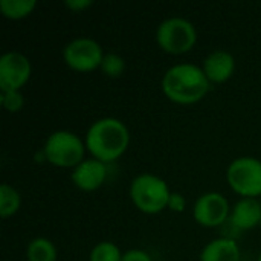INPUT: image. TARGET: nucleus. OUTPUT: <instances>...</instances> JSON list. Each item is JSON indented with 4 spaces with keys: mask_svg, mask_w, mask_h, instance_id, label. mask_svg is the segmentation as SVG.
Wrapping results in <instances>:
<instances>
[{
    "mask_svg": "<svg viewBox=\"0 0 261 261\" xmlns=\"http://www.w3.org/2000/svg\"><path fill=\"white\" fill-rule=\"evenodd\" d=\"M211 89L202 67L191 63H179L167 69L162 76V92L174 104L193 106L202 101Z\"/></svg>",
    "mask_w": 261,
    "mask_h": 261,
    "instance_id": "nucleus-1",
    "label": "nucleus"
},
{
    "mask_svg": "<svg viewBox=\"0 0 261 261\" xmlns=\"http://www.w3.org/2000/svg\"><path fill=\"white\" fill-rule=\"evenodd\" d=\"M86 148L93 159L104 164L118 161L128 148L130 132L118 118H101L95 121L84 138Z\"/></svg>",
    "mask_w": 261,
    "mask_h": 261,
    "instance_id": "nucleus-2",
    "label": "nucleus"
},
{
    "mask_svg": "<svg viewBox=\"0 0 261 261\" xmlns=\"http://www.w3.org/2000/svg\"><path fill=\"white\" fill-rule=\"evenodd\" d=\"M171 193L173 191L168 184L162 177L151 173L138 174L128 188V196L135 208L148 216L159 214L167 210Z\"/></svg>",
    "mask_w": 261,
    "mask_h": 261,
    "instance_id": "nucleus-3",
    "label": "nucleus"
},
{
    "mask_svg": "<svg viewBox=\"0 0 261 261\" xmlns=\"http://www.w3.org/2000/svg\"><path fill=\"white\" fill-rule=\"evenodd\" d=\"M86 142L73 132L57 130L43 145L44 159L58 168H75L86 159Z\"/></svg>",
    "mask_w": 261,
    "mask_h": 261,
    "instance_id": "nucleus-4",
    "label": "nucleus"
},
{
    "mask_svg": "<svg viewBox=\"0 0 261 261\" xmlns=\"http://www.w3.org/2000/svg\"><path fill=\"white\" fill-rule=\"evenodd\" d=\"M156 43L165 54L184 55L197 43L196 26L184 17L165 18L156 29Z\"/></svg>",
    "mask_w": 261,
    "mask_h": 261,
    "instance_id": "nucleus-5",
    "label": "nucleus"
},
{
    "mask_svg": "<svg viewBox=\"0 0 261 261\" xmlns=\"http://www.w3.org/2000/svg\"><path fill=\"white\" fill-rule=\"evenodd\" d=\"M226 182L240 199L261 196V161L254 156H240L226 168Z\"/></svg>",
    "mask_w": 261,
    "mask_h": 261,
    "instance_id": "nucleus-6",
    "label": "nucleus"
},
{
    "mask_svg": "<svg viewBox=\"0 0 261 261\" xmlns=\"http://www.w3.org/2000/svg\"><path fill=\"white\" fill-rule=\"evenodd\" d=\"M104 55L102 46L90 37L73 38L63 49V60L67 67L81 73L99 69Z\"/></svg>",
    "mask_w": 261,
    "mask_h": 261,
    "instance_id": "nucleus-7",
    "label": "nucleus"
},
{
    "mask_svg": "<svg viewBox=\"0 0 261 261\" xmlns=\"http://www.w3.org/2000/svg\"><path fill=\"white\" fill-rule=\"evenodd\" d=\"M229 202L223 194L217 191L203 193L193 205V217L196 223L203 228H219L229 219Z\"/></svg>",
    "mask_w": 261,
    "mask_h": 261,
    "instance_id": "nucleus-8",
    "label": "nucleus"
},
{
    "mask_svg": "<svg viewBox=\"0 0 261 261\" xmlns=\"http://www.w3.org/2000/svg\"><path fill=\"white\" fill-rule=\"evenodd\" d=\"M32 73L29 58L17 50L5 52L0 57V90H21Z\"/></svg>",
    "mask_w": 261,
    "mask_h": 261,
    "instance_id": "nucleus-9",
    "label": "nucleus"
},
{
    "mask_svg": "<svg viewBox=\"0 0 261 261\" xmlns=\"http://www.w3.org/2000/svg\"><path fill=\"white\" fill-rule=\"evenodd\" d=\"M106 179H107V164L93 158L84 159L80 165H76L72 170L70 174L72 184L78 190L86 193H92L101 188Z\"/></svg>",
    "mask_w": 261,
    "mask_h": 261,
    "instance_id": "nucleus-10",
    "label": "nucleus"
},
{
    "mask_svg": "<svg viewBox=\"0 0 261 261\" xmlns=\"http://www.w3.org/2000/svg\"><path fill=\"white\" fill-rule=\"evenodd\" d=\"M202 69L211 84H223L236 72V58L231 52L217 49L205 57Z\"/></svg>",
    "mask_w": 261,
    "mask_h": 261,
    "instance_id": "nucleus-11",
    "label": "nucleus"
},
{
    "mask_svg": "<svg viewBox=\"0 0 261 261\" xmlns=\"http://www.w3.org/2000/svg\"><path fill=\"white\" fill-rule=\"evenodd\" d=\"M231 225L239 231H251L261 223V202L258 199H240L231 210Z\"/></svg>",
    "mask_w": 261,
    "mask_h": 261,
    "instance_id": "nucleus-12",
    "label": "nucleus"
},
{
    "mask_svg": "<svg viewBox=\"0 0 261 261\" xmlns=\"http://www.w3.org/2000/svg\"><path fill=\"white\" fill-rule=\"evenodd\" d=\"M242 252L236 240L229 237H219L203 246L200 261H240Z\"/></svg>",
    "mask_w": 261,
    "mask_h": 261,
    "instance_id": "nucleus-13",
    "label": "nucleus"
},
{
    "mask_svg": "<svg viewBox=\"0 0 261 261\" xmlns=\"http://www.w3.org/2000/svg\"><path fill=\"white\" fill-rule=\"evenodd\" d=\"M57 248L46 237H35L28 243L26 260L28 261H57Z\"/></svg>",
    "mask_w": 261,
    "mask_h": 261,
    "instance_id": "nucleus-14",
    "label": "nucleus"
},
{
    "mask_svg": "<svg viewBox=\"0 0 261 261\" xmlns=\"http://www.w3.org/2000/svg\"><path fill=\"white\" fill-rule=\"evenodd\" d=\"M37 8L35 0H2L0 12L9 20H21L34 12Z\"/></svg>",
    "mask_w": 261,
    "mask_h": 261,
    "instance_id": "nucleus-15",
    "label": "nucleus"
},
{
    "mask_svg": "<svg viewBox=\"0 0 261 261\" xmlns=\"http://www.w3.org/2000/svg\"><path fill=\"white\" fill-rule=\"evenodd\" d=\"M20 206H21L20 193L14 187L3 184L0 187V216H2V219L15 216L18 213Z\"/></svg>",
    "mask_w": 261,
    "mask_h": 261,
    "instance_id": "nucleus-16",
    "label": "nucleus"
},
{
    "mask_svg": "<svg viewBox=\"0 0 261 261\" xmlns=\"http://www.w3.org/2000/svg\"><path fill=\"white\" fill-rule=\"evenodd\" d=\"M124 252L113 242H99L96 243L89 255V261H121Z\"/></svg>",
    "mask_w": 261,
    "mask_h": 261,
    "instance_id": "nucleus-17",
    "label": "nucleus"
},
{
    "mask_svg": "<svg viewBox=\"0 0 261 261\" xmlns=\"http://www.w3.org/2000/svg\"><path fill=\"white\" fill-rule=\"evenodd\" d=\"M99 70L109 78H119L125 72V60L116 52H109L104 55Z\"/></svg>",
    "mask_w": 261,
    "mask_h": 261,
    "instance_id": "nucleus-18",
    "label": "nucleus"
},
{
    "mask_svg": "<svg viewBox=\"0 0 261 261\" xmlns=\"http://www.w3.org/2000/svg\"><path fill=\"white\" fill-rule=\"evenodd\" d=\"M0 102L3 109L9 113H18L24 107V95L21 90H11V92H2Z\"/></svg>",
    "mask_w": 261,
    "mask_h": 261,
    "instance_id": "nucleus-19",
    "label": "nucleus"
},
{
    "mask_svg": "<svg viewBox=\"0 0 261 261\" xmlns=\"http://www.w3.org/2000/svg\"><path fill=\"white\" fill-rule=\"evenodd\" d=\"M185 208H187V200H185V197H184L180 193L173 191L171 196H170L168 208H167V210H170V211H173V213H184Z\"/></svg>",
    "mask_w": 261,
    "mask_h": 261,
    "instance_id": "nucleus-20",
    "label": "nucleus"
},
{
    "mask_svg": "<svg viewBox=\"0 0 261 261\" xmlns=\"http://www.w3.org/2000/svg\"><path fill=\"white\" fill-rule=\"evenodd\" d=\"M121 261H153L150 254L142 251V249H130L127 252H124L122 260Z\"/></svg>",
    "mask_w": 261,
    "mask_h": 261,
    "instance_id": "nucleus-21",
    "label": "nucleus"
},
{
    "mask_svg": "<svg viewBox=\"0 0 261 261\" xmlns=\"http://www.w3.org/2000/svg\"><path fill=\"white\" fill-rule=\"evenodd\" d=\"M93 5L92 0H67L64 2V6L67 9H70L72 12H83L86 9H89Z\"/></svg>",
    "mask_w": 261,
    "mask_h": 261,
    "instance_id": "nucleus-22",
    "label": "nucleus"
},
{
    "mask_svg": "<svg viewBox=\"0 0 261 261\" xmlns=\"http://www.w3.org/2000/svg\"><path fill=\"white\" fill-rule=\"evenodd\" d=\"M257 261H261V254H260V255H258V258H257Z\"/></svg>",
    "mask_w": 261,
    "mask_h": 261,
    "instance_id": "nucleus-23",
    "label": "nucleus"
},
{
    "mask_svg": "<svg viewBox=\"0 0 261 261\" xmlns=\"http://www.w3.org/2000/svg\"><path fill=\"white\" fill-rule=\"evenodd\" d=\"M260 226H261V223H260Z\"/></svg>",
    "mask_w": 261,
    "mask_h": 261,
    "instance_id": "nucleus-24",
    "label": "nucleus"
}]
</instances>
